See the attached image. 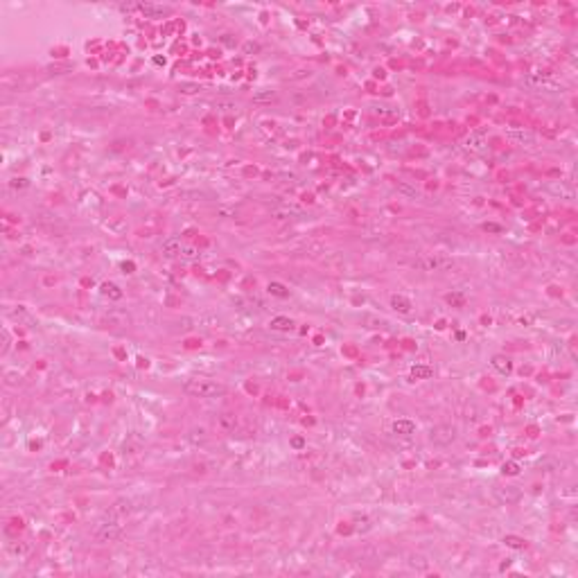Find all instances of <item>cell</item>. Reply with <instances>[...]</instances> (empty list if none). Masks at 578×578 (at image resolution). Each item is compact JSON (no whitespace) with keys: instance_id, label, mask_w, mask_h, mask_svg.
<instances>
[{"instance_id":"obj_3","label":"cell","mask_w":578,"mask_h":578,"mask_svg":"<svg viewBox=\"0 0 578 578\" xmlns=\"http://www.w3.org/2000/svg\"><path fill=\"white\" fill-rule=\"evenodd\" d=\"M95 537H97V542H116V540L122 537V524H117V522H104V524L97 526Z\"/></svg>"},{"instance_id":"obj_8","label":"cell","mask_w":578,"mask_h":578,"mask_svg":"<svg viewBox=\"0 0 578 578\" xmlns=\"http://www.w3.org/2000/svg\"><path fill=\"white\" fill-rule=\"evenodd\" d=\"M181 240L179 237H167V240L161 244V253H163L165 257H176L181 255Z\"/></svg>"},{"instance_id":"obj_25","label":"cell","mask_w":578,"mask_h":578,"mask_svg":"<svg viewBox=\"0 0 578 578\" xmlns=\"http://www.w3.org/2000/svg\"><path fill=\"white\" fill-rule=\"evenodd\" d=\"M447 303H452V305H459V307H463V305H465V298H463L461 294H450V296H447Z\"/></svg>"},{"instance_id":"obj_24","label":"cell","mask_w":578,"mask_h":578,"mask_svg":"<svg viewBox=\"0 0 578 578\" xmlns=\"http://www.w3.org/2000/svg\"><path fill=\"white\" fill-rule=\"evenodd\" d=\"M18 382H21V375H18L16 370H7L5 373V384L7 386H18Z\"/></svg>"},{"instance_id":"obj_1","label":"cell","mask_w":578,"mask_h":578,"mask_svg":"<svg viewBox=\"0 0 578 578\" xmlns=\"http://www.w3.org/2000/svg\"><path fill=\"white\" fill-rule=\"evenodd\" d=\"M183 391L192 397H217L226 393V386L210 380H187L183 384Z\"/></svg>"},{"instance_id":"obj_4","label":"cell","mask_w":578,"mask_h":578,"mask_svg":"<svg viewBox=\"0 0 578 578\" xmlns=\"http://www.w3.org/2000/svg\"><path fill=\"white\" fill-rule=\"evenodd\" d=\"M506 138L510 142H515V145H522V147L535 145V134H533L531 129H524V127H508Z\"/></svg>"},{"instance_id":"obj_17","label":"cell","mask_w":578,"mask_h":578,"mask_svg":"<svg viewBox=\"0 0 578 578\" xmlns=\"http://www.w3.org/2000/svg\"><path fill=\"white\" fill-rule=\"evenodd\" d=\"M432 375H434L432 366H420V364H418V366L411 368V377H414V380H429Z\"/></svg>"},{"instance_id":"obj_27","label":"cell","mask_w":578,"mask_h":578,"mask_svg":"<svg viewBox=\"0 0 578 578\" xmlns=\"http://www.w3.org/2000/svg\"><path fill=\"white\" fill-rule=\"evenodd\" d=\"M2 339H5V344H2V355H7V350H9V334H7V330L2 332Z\"/></svg>"},{"instance_id":"obj_14","label":"cell","mask_w":578,"mask_h":578,"mask_svg":"<svg viewBox=\"0 0 578 578\" xmlns=\"http://www.w3.org/2000/svg\"><path fill=\"white\" fill-rule=\"evenodd\" d=\"M393 432L395 434H400V436H411V434L416 432V422H411V420H395L393 422Z\"/></svg>"},{"instance_id":"obj_2","label":"cell","mask_w":578,"mask_h":578,"mask_svg":"<svg viewBox=\"0 0 578 578\" xmlns=\"http://www.w3.org/2000/svg\"><path fill=\"white\" fill-rule=\"evenodd\" d=\"M492 497L502 506H513V504H517L522 499V492L517 488H513V486H495L492 488Z\"/></svg>"},{"instance_id":"obj_16","label":"cell","mask_w":578,"mask_h":578,"mask_svg":"<svg viewBox=\"0 0 578 578\" xmlns=\"http://www.w3.org/2000/svg\"><path fill=\"white\" fill-rule=\"evenodd\" d=\"M278 99V93L276 91H257V93H253V102L255 104H269V102H276Z\"/></svg>"},{"instance_id":"obj_19","label":"cell","mask_w":578,"mask_h":578,"mask_svg":"<svg viewBox=\"0 0 578 578\" xmlns=\"http://www.w3.org/2000/svg\"><path fill=\"white\" fill-rule=\"evenodd\" d=\"M267 289H269V294H271V296H278V298H287V296H289V289H287L285 285H280V282H269Z\"/></svg>"},{"instance_id":"obj_13","label":"cell","mask_w":578,"mask_h":578,"mask_svg":"<svg viewBox=\"0 0 578 578\" xmlns=\"http://www.w3.org/2000/svg\"><path fill=\"white\" fill-rule=\"evenodd\" d=\"M492 368H495L497 373H502V375H508L510 370H513V364H510V359L508 357H502V355H497V357H492Z\"/></svg>"},{"instance_id":"obj_29","label":"cell","mask_w":578,"mask_h":578,"mask_svg":"<svg viewBox=\"0 0 578 578\" xmlns=\"http://www.w3.org/2000/svg\"><path fill=\"white\" fill-rule=\"evenodd\" d=\"M292 443H294V445H296V447H303V438H294Z\"/></svg>"},{"instance_id":"obj_5","label":"cell","mask_w":578,"mask_h":578,"mask_svg":"<svg viewBox=\"0 0 578 578\" xmlns=\"http://www.w3.org/2000/svg\"><path fill=\"white\" fill-rule=\"evenodd\" d=\"M429 440L436 445H450L456 440V429L452 425H436L429 432Z\"/></svg>"},{"instance_id":"obj_28","label":"cell","mask_w":578,"mask_h":578,"mask_svg":"<svg viewBox=\"0 0 578 578\" xmlns=\"http://www.w3.org/2000/svg\"><path fill=\"white\" fill-rule=\"evenodd\" d=\"M257 50V43H246L244 46V52H255Z\"/></svg>"},{"instance_id":"obj_23","label":"cell","mask_w":578,"mask_h":578,"mask_svg":"<svg viewBox=\"0 0 578 578\" xmlns=\"http://www.w3.org/2000/svg\"><path fill=\"white\" fill-rule=\"evenodd\" d=\"M502 472L508 474V477H515V474H520V465H517L515 461H508V463H504L502 465Z\"/></svg>"},{"instance_id":"obj_15","label":"cell","mask_w":578,"mask_h":578,"mask_svg":"<svg viewBox=\"0 0 578 578\" xmlns=\"http://www.w3.org/2000/svg\"><path fill=\"white\" fill-rule=\"evenodd\" d=\"M219 429L222 432H226V434H231L235 429V425H237V418H235V414H222L219 416Z\"/></svg>"},{"instance_id":"obj_10","label":"cell","mask_w":578,"mask_h":578,"mask_svg":"<svg viewBox=\"0 0 578 578\" xmlns=\"http://www.w3.org/2000/svg\"><path fill=\"white\" fill-rule=\"evenodd\" d=\"M138 9H140L145 16L149 18H156V16H165V14L169 12L167 7H161V5H154V2H142V5H138Z\"/></svg>"},{"instance_id":"obj_9","label":"cell","mask_w":578,"mask_h":578,"mask_svg":"<svg viewBox=\"0 0 578 578\" xmlns=\"http://www.w3.org/2000/svg\"><path fill=\"white\" fill-rule=\"evenodd\" d=\"M465 147L470 149V152H477V154L486 152V136H484V134H479V131L470 134V136L465 138Z\"/></svg>"},{"instance_id":"obj_22","label":"cell","mask_w":578,"mask_h":578,"mask_svg":"<svg viewBox=\"0 0 578 578\" xmlns=\"http://www.w3.org/2000/svg\"><path fill=\"white\" fill-rule=\"evenodd\" d=\"M362 321L366 323V327H384L386 325L384 319H377V316H370V314L362 316Z\"/></svg>"},{"instance_id":"obj_20","label":"cell","mask_w":578,"mask_h":578,"mask_svg":"<svg viewBox=\"0 0 578 578\" xmlns=\"http://www.w3.org/2000/svg\"><path fill=\"white\" fill-rule=\"evenodd\" d=\"M181 257L183 260H187V262H194V260H199V251L190 244H183L181 246Z\"/></svg>"},{"instance_id":"obj_6","label":"cell","mask_w":578,"mask_h":578,"mask_svg":"<svg viewBox=\"0 0 578 578\" xmlns=\"http://www.w3.org/2000/svg\"><path fill=\"white\" fill-rule=\"evenodd\" d=\"M416 267H420L422 271H440V269L452 267V260L443 255H425L416 262Z\"/></svg>"},{"instance_id":"obj_11","label":"cell","mask_w":578,"mask_h":578,"mask_svg":"<svg viewBox=\"0 0 578 578\" xmlns=\"http://www.w3.org/2000/svg\"><path fill=\"white\" fill-rule=\"evenodd\" d=\"M269 325H271V330H278V332H289L294 327V321L289 316H274L269 321Z\"/></svg>"},{"instance_id":"obj_26","label":"cell","mask_w":578,"mask_h":578,"mask_svg":"<svg viewBox=\"0 0 578 578\" xmlns=\"http://www.w3.org/2000/svg\"><path fill=\"white\" fill-rule=\"evenodd\" d=\"M9 185H12L14 190H23V187H27L29 183H27V179H18V176H16V179H12V181H9Z\"/></svg>"},{"instance_id":"obj_12","label":"cell","mask_w":578,"mask_h":578,"mask_svg":"<svg viewBox=\"0 0 578 578\" xmlns=\"http://www.w3.org/2000/svg\"><path fill=\"white\" fill-rule=\"evenodd\" d=\"M395 190H397L400 194H404V197H409V199H420V197H422L420 190H418L416 185H409L407 181H397V183H395Z\"/></svg>"},{"instance_id":"obj_21","label":"cell","mask_w":578,"mask_h":578,"mask_svg":"<svg viewBox=\"0 0 578 578\" xmlns=\"http://www.w3.org/2000/svg\"><path fill=\"white\" fill-rule=\"evenodd\" d=\"M504 544H506V547H510V549H524V547H526L524 537H517V535H506V537H504Z\"/></svg>"},{"instance_id":"obj_18","label":"cell","mask_w":578,"mask_h":578,"mask_svg":"<svg viewBox=\"0 0 578 578\" xmlns=\"http://www.w3.org/2000/svg\"><path fill=\"white\" fill-rule=\"evenodd\" d=\"M102 294L109 296L111 301H120V298H122V289L117 285H113V282H104V285H102Z\"/></svg>"},{"instance_id":"obj_7","label":"cell","mask_w":578,"mask_h":578,"mask_svg":"<svg viewBox=\"0 0 578 578\" xmlns=\"http://www.w3.org/2000/svg\"><path fill=\"white\" fill-rule=\"evenodd\" d=\"M391 307L397 312V314H411V310H414V303H411L407 296H402V294H395V296H391Z\"/></svg>"}]
</instances>
